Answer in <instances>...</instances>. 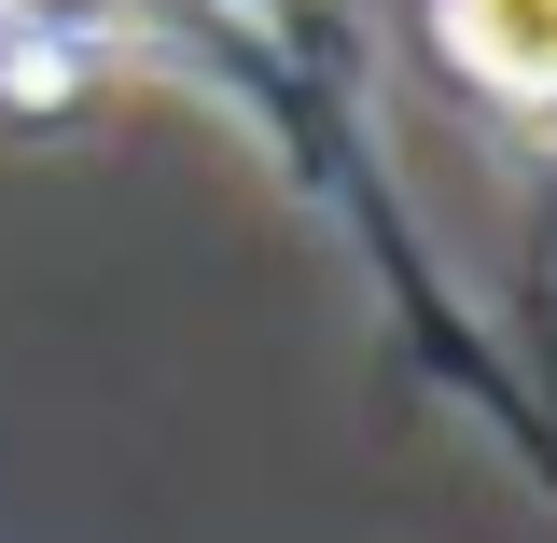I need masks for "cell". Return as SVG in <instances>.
<instances>
[{
	"instance_id": "1",
	"label": "cell",
	"mask_w": 557,
	"mask_h": 543,
	"mask_svg": "<svg viewBox=\"0 0 557 543\" xmlns=\"http://www.w3.org/2000/svg\"><path fill=\"white\" fill-rule=\"evenodd\" d=\"M446 42L502 98H557V0H446Z\"/></svg>"
}]
</instances>
